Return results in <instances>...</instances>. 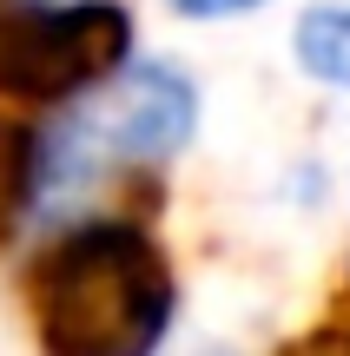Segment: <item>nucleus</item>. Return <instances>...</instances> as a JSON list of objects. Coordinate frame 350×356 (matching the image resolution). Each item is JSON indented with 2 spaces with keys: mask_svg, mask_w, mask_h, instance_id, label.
I'll return each instance as SVG.
<instances>
[{
  "mask_svg": "<svg viewBox=\"0 0 350 356\" xmlns=\"http://www.w3.org/2000/svg\"><path fill=\"white\" fill-rule=\"evenodd\" d=\"M40 185H47V139L13 119H0V244L13 238L26 211H33Z\"/></svg>",
  "mask_w": 350,
  "mask_h": 356,
  "instance_id": "obj_4",
  "label": "nucleus"
},
{
  "mask_svg": "<svg viewBox=\"0 0 350 356\" xmlns=\"http://www.w3.org/2000/svg\"><path fill=\"white\" fill-rule=\"evenodd\" d=\"M172 310L179 277L132 218H86L26 264V317L47 356H152Z\"/></svg>",
  "mask_w": 350,
  "mask_h": 356,
  "instance_id": "obj_1",
  "label": "nucleus"
},
{
  "mask_svg": "<svg viewBox=\"0 0 350 356\" xmlns=\"http://www.w3.org/2000/svg\"><path fill=\"white\" fill-rule=\"evenodd\" d=\"M298 66L324 86H350V7H311L298 20Z\"/></svg>",
  "mask_w": 350,
  "mask_h": 356,
  "instance_id": "obj_5",
  "label": "nucleus"
},
{
  "mask_svg": "<svg viewBox=\"0 0 350 356\" xmlns=\"http://www.w3.org/2000/svg\"><path fill=\"white\" fill-rule=\"evenodd\" d=\"M278 356H350V291L331 304V317H317L311 330H298L291 343H278Z\"/></svg>",
  "mask_w": 350,
  "mask_h": 356,
  "instance_id": "obj_6",
  "label": "nucleus"
},
{
  "mask_svg": "<svg viewBox=\"0 0 350 356\" xmlns=\"http://www.w3.org/2000/svg\"><path fill=\"white\" fill-rule=\"evenodd\" d=\"M132 66V13L119 0H7L0 7V99L60 106Z\"/></svg>",
  "mask_w": 350,
  "mask_h": 356,
  "instance_id": "obj_2",
  "label": "nucleus"
},
{
  "mask_svg": "<svg viewBox=\"0 0 350 356\" xmlns=\"http://www.w3.org/2000/svg\"><path fill=\"white\" fill-rule=\"evenodd\" d=\"M198 126V92L185 73L159 60H132L119 79H106L86 99V113L66 126V139H47V172L66 159H172L185 152Z\"/></svg>",
  "mask_w": 350,
  "mask_h": 356,
  "instance_id": "obj_3",
  "label": "nucleus"
},
{
  "mask_svg": "<svg viewBox=\"0 0 350 356\" xmlns=\"http://www.w3.org/2000/svg\"><path fill=\"white\" fill-rule=\"evenodd\" d=\"M0 7H7V0H0Z\"/></svg>",
  "mask_w": 350,
  "mask_h": 356,
  "instance_id": "obj_8",
  "label": "nucleus"
},
{
  "mask_svg": "<svg viewBox=\"0 0 350 356\" xmlns=\"http://www.w3.org/2000/svg\"><path fill=\"white\" fill-rule=\"evenodd\" d=\"M179 13H192V20H225V13H251L264 7V0H172Z\"/></svg>",
  "mask_w": 350,
  "mask_h": 356,
  "instance_id": "obj_7",
  "label": "nucleus"
}]
</instances>
